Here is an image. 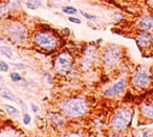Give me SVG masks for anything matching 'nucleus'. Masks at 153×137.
Masks as SVG:
<instances>
[{
	"mask_svg": "<svg viewBox=\"0 0 153 137\" xmlns=\"http://www.w3.org/2000/svg\"><path fill=\"white\" fill-rule=\"evenodd\" d=\"M89 111L87 100L82 96H71L61 104V112L68 118H81Z\"/></svg>",
	"mask_w": 153,
	"mask_h": 137,
	"instance_id": "obj_1",
	"label": "nucleus"
},
{
	"mask_svg": "<svg viewBox=\"0 0 153 137\" xmlns=\"http://www.w3.org/2000/svg\"><path fill=\"white\" fill-rule=\"evenodd\" d=\"M3 34L10 42L17 45L25 44L31 38L29 28L19 20H8L3 26Z\"/></svg>",
	"mask_w": 153,
	"mask_h": 137,
	"instance_id": "obj_2",
	"label": "nucleus"
},
{
	"mask_svg": "<svg viewBox=\"0 0 153 137\" xmlns=\"http://www.w3.org/2000/svg\"><path fill=\"white\" fill-rule=\"evenodd\" d=\"M132 113V109H130L129 107H121V108L117 109L109 119L108 125L111 131H125L131 124Z\"/></svg>",
	"mask_w": 153,
	"mask_h": 137,
	"instance_id": "obj_3",
	"label": "nucleus"
},
{
	"mask_svg": "<svg viewBox=\"0 0 153 137\" xmlns=\"http://www.w3.org/2000/svg\"><path fill=\"white\" fill-rule=\"evenodd\" d=\"M31 39L36 47L46 51H54L59 46L57 37L46 30H36L31 34Z\"/></svg>",
	"mask_w": 153,
	"mask_h": 137,
	"instance_id": "obj_4",
	"label": "nucleus"
},
{
	"mask_svg": "<svg viewBox=\"0 0 153 137\" xmlns=\"http://www.w3.org/2000/svg\"><path fill=\"white\" fill-rule=\"evenodd\" d=\"M152 75L147 66H138L130 79V86L133 90L143 91L152 84Z\"/></svg>",
	"mask_w": 153,
	"mask_h": 137,
	"instance_id": "obj_5",
	"label": "nucleus"
},
{
	"mask_svg": "<svg viewBox=\"0 0 153 137\" xmlns=\"http://www.w3.org/2000/svg\"><path fill=\"white\" fill-rule=\"evenodd\" d=\"M123 53L119 46L113 44L107 45L106 47L102 50L101 60L103 65L108 69H113L119 65L122 61Z\"/></svg>",
	"mask_w": 153,
	"mask_h": 137,
	"instance_id": "obj_6",
	"label": "nucleus"
},
{
	"mask_svg": "<svg viewBox=\"0 0 153 137\" xmlns=\"http://www.w3.org/2000/svg\"><path fill=\"white\" fill-rule=\"evenodd\" d=\"M73 65V55L68 50L61 51L57 55V57L54 60L52 68L57 73L66 74L71 70Z\"/></svg>",
	"mask_w": 153,
	"mask_h": 137,
	"instance_id": "obj_7",
	"label": "nucleus"
},
{
	"mask_svg": "<svg viewBox=\"0 0 153 137\" xmlns=\"http://www.w3.org/2000/svg\"><path fill=\"white\" fill-rule=\"evenodd\" d=\"M98 55H99L98 48L94 44H89L84 47L80 62V66L83 71L88 70L94 65V63L96 62V59H98Z\"/></svg>",
	"mask_w": 153,
	"mask_h": 137,
	"instance_id": "obj_8",
	"label": "nucleus"
},
{
	"mask_svg": "<svg viewBox=\"0 0 153 137\" xmlns=\"http://www.w3.org/2000/svg\"><path fill=\"white\" fill-rule=\"evenodd\" d=\"M135 42L138 44V48L142 50V53H148L153 47V37L149 32L138 30L135 35Z\"/></svg>",
	"mask_w": 153,
	"mask_h": 137,
	"instance_id": "obj_9",
	"label": "nucleus"
},
{
	"mask_svg": "<svg viewBox=\"0 0 153 137\" xmlns=\"http://www.w3.org/2000/svg\"><path fill=\"white\" fill-rule=\"evenodd\" d=\"M128 82L126 79H119L117 83H114L111 87L107 88L104 90V96L106 98H114L117 95H121L127 88Z\"/></svg>",
	"mask_w": 153,
	"mask_h": 137,
	"instance_id": "obj_10",
	"label": "nucleus"
},
{
	"mask_svg": "<svg viewBox=\"0 0 153 137\" xmlns=\"http://www.w3.org/2000/svg\"><path fill=\"white\" fill-rule=\"evenodd\" d=\"M140 113L147 120H153V100H145L140 104Z\"/></svg>",
	"mask_w": 153,
	"mask_h": 137,
	"instance_id": "obj_11",
	"label": "nucleus"
},
{
	"mask_svg": "<svg viewBox=\"0 0 153 137\" xmlns=\"http://www.w3.org/2000/svg\"><path fill=\"white\" fill-rule=\"evenodd\" d=\"M138 26L140 30L144 32H153V15H147L138 20Z\"/></svg>",
	"mask_w": 153,
	"mask_h": 137,
	"instance_id": "obj_12",
	"label": "nucleus"
},
{
	"mask_svg": "<svg viewBox=\"0 0 153 137\" xmlns=\"http://www.w3.org/2000/svg\"><path fill=\"white\" fill-rule=\"evenodd\" d=\"M8 10H10V16H18L22 12V3L21 0H4Z\"/></svg>",
	"mask_w": 153,
	"mask_h": 137,
	"instance_id": "obj_13",
	"label": "nucleus"
},
{
	"mask_svg": "<svg viewBox=\"0 0 153 137\" xmlns=\"http://www.w3.org/2000/svg\"><path fill=\"white\" fill-rule=\"evenodd\" d=\"M63 116L64 115L60 114L59 112H50L48 117H50V120L52 126H54L58 129H61L65 126V120Z\"/></svg>",
	"mask_w": 153,
	"mask_h": 137,
	"instance_id": "obj_14",
	"label": "nucleus"
},
{
	"mask_svg": "<svg viewBox=\"0 0 153 137\" xmlns=\"http://www.w3.org/2000/svg\"><path fill=\"white\" fill-rule=\"evenodd\" d=\"M0 95H1V98H5V100H8L10 102H16V103H19V100H20L6 87H0Z\"/></svg>",
	"mask_w": 153,
	"mask_h": 137,
	"instance_id": "obj_15",
	"label": "nucleus"
},
{
	"mask_svg": "<svg viewBox=\"0 0 153 137\" xmlns=\"http://www.w3.org/2000/svg\"><path fill=\"white\" fill-rule=\"evenodd\" d=\"M8 16H10V10H8L4 0H1V1H0V19L6 18V17Z\"/></svg>",
	"mask_w": 153,
	"mask_h": 137,
	"instance_id": "obj_16",
	"label": "nucleus"
},
{
	"mask_svg": "<svg viewBox=\"0 0 153 137\" xmlns=\"http://www.w3.org/2000/svg\"><path fill=\"white\" fill-rule=\"evenodd\" d=\"M0 53H1V55H3L8 59H10V60H13V59L15 58L13 50L10 49L8 46H4V45H3V46H0Z\"/></svg>",
	"mask_w": 153,
	"mask_h": 137,
	"instance_id": "obj_17",
	"label": "nucleus"
},
{
	"mask_svg": "<svg viewBox=\"0 0 153 137\" xmlns=\"http://www.w3.org/2000/svg\"><path fill=\"white\" fill-rule=\"evenodd\" d=\"M3 108H4L5 112H6L8 115H10V116H17V115H19V110L17 108H15L14 106L6 105V104H4V105H3Z\"/></svg>",
	"mask_w": 153,
	"mask_h": 137,
	"instance_id": "obj_18",
	"label": "nucleus"
},
{
	"mask_svg": "<svg viewBox=\"0 0 153 137\" xmlns=\"http://www.w3.org/2000/svg\"><path fill=\"white\" fill-rule=\"evenodd\" d=\"M25 6L31 11H35L41 6V1L40 0H27L25 2Z\"/></svg>",
	"mask_w": 153,
	"mask_h": 137,
	"instance_id": "obj_19",
	"label": "nucleus"
},
{
	"mask_svg": "<svg viewBox=\"0 0 153 137\" xmlns=\"http://www.w3.org/2000/svg\"><path fill=\"white\" fill-rule=\"evenodd\" d=\"M62 12L64 14H66V15H69V16H73V15H77V14L79 13V11L77 8H73V6H63Z\"/></svg>",
	"mask_w": 153,
	"mask_h": 137,
	"instance_id": "obj_20",
	"label": "nucleus"
},
{
	"mask_svg": "<svg viewBox=\"0 0 153 137\" xmlns=\"http://www.w3.org/2000/svg\"><path fill=\"white\" fill-rule=\"evenodd\" d=\"M10 80H12V82L14 83H18L22 80V77H21V74L19 73V72H12V73L10 74Z\"/></svg>",
	"mask_w": 153,
	"mask_h": 137,
	"instance_id": "obj_21",
	"label": "nucleus"
},
{
	"mask_svg": "<svg viewBox=\"0 0 153 137\" xmlns=\"http://www.w3.org/2000/svg\"><path fill=\"white\" fill-rule=\"evenodd\" d=\"M10 69V66L8 63H5L3 61H0V71L1 72H8Z\"/></svg>",
	"mask_w": 153,
	"mask_h": 137,
	"instance_id": "obj_22",
	"label": "nucleus"
},
{
	"mask_svg": "<svg viewBox=\"0 0 153 137\" xmlns=\"http://www.w3.org/2000/svg\"><path fill=\"white\" fill-rule=\"evenodd\" d=\"M79 13L82 15V16L84 17V18H86L87 20H94V19L96 18L94 15H91V14H89V13H86V12H84V11H80Z\"/></svg>",
	"mask_w": 153,
	"mask_h": 137,
	"instance_id": "obj_23",
	"label": "nucleus"
},
{
	"mask_svg": "<svg viewBox=\"0 0 153 137\" xmlns=\"http://www.w3.org/2000/svg\"><path fill=\"white\" fill-rule=\"evenodd\" d=\"M31 115H29L27 112H25V113H23V124L24 125H29L31 124Z\"/></svg>",
	"mask_w": 153,
	"mask_h": 137,
	"instance_id": "obj_24",
	"label": "nucleus"
},
{
	"mask_svg": "<svg viewBox=\"0 0 153 137\" xmlns=\"http://www.w3.org/2000/svg\"><path fill=\"white\" fill-rule=\"evenodd\" d=\"M68 21L73 22V23H75V24H81V23H82L81 19L75 18V17H73V16H69V17H68Z\"/></svg>",
	"mask_w": 153,
	"mask_h": 137,
	"instance_id": "obj_25",
	"label": "nucleus"
},
{
	"mask_svg": "<svg viewBox=\"0 0 153 137\" xmlns=\"http://www.w3.org/2000/svg\"><path fill=\"white\" fill-rule=\"evenodd\" d=\"M31 110H33V112L34 113H37L38 111H39V108H38V106L35 105V104H31Z\"/></svg>",
	"mask_w": 153,
	"mask_h": 137,
	"instance_id": "obj_26",
	"label": "nucleus"
},
{
	"mask_svg": "<svg viewBox=\"0 0 153 137\" xmlns=\"http://www.w3.org/2000/svg\"><path fill=\"white\" fill-rule=\"evenodd\" d=\"M66 136H82V133H78V132H75V133H67V134H65Z\"/></svg>",
	"mask_w": 153,
	"mask_h": 137,
	"instance_id": "obj_27",
	"label": "nucleus"
},
{
	"mask_svg": "<svg viewBox=\"0 0 153 137\" xmlns=\"http://www.w3.org/2000/svg\"><path fill=\"white\" fill-rule=\"evenodd\" d=\"M13 66H15V67H17L18 69H24L25 68V66L22 65V64H17V63H13Z\"/></svg>",
	"mask_w": 153,
	"mask_h": 137,
	"instance_id": "obj_28",
	"label": "nucleus"
},
{
	"mask_svg": "<svg viewBox=\"0 0 153 137\" xmlns=\"http://www.w3.org/2000/svg\"><path fill=\"white\" fill-rule=\"evenodd\" d=\"M152 135H153V132H148V130H146V131L143 132L142 136H152Z\"/></svg>",
	"mask_w": 153,
	"mask_h": 137,
	"instance_id": "obj_29",
	"label": "nucleus"
},
{
	"mask_svg": "<svg viewBox=\"0 0 153 137\" xmlns=\"http://www.w3.org/2000/svg\"><path fill=\"white\" fill-rule=\"evenodd\" d=\"M3 42V39H2V38H1V37H0V44H1V43H2Z\"/></svg>",
	"mask_w": 153,
	"mask_h": 137,
	"instance_id": "obj_30",
	"label": "nucleus"
},
{
	"mask_svg": "<svg viewBox=\"0 0 153 137\" xmlns=\"http://www.w3.org/2000/svg\"><path fill=\"white\" fill-rule=\"evenodd\" d=\"M54 1H61V0H54Z\"/></svg>",
	"mask_w": 153,
	"mask_h": 137,
	"instance_id": "obj_31",
	"label": "nucleus"
}]
</instances>
